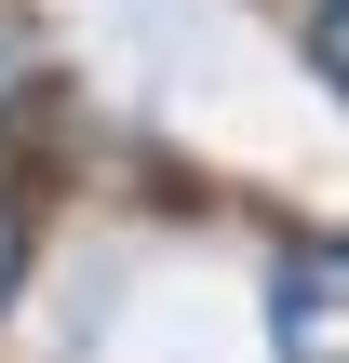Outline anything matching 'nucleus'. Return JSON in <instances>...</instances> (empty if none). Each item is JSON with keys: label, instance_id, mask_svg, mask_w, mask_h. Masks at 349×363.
Listing matches in <instances>:
<instances>
[{"label": "nucleus", "instance_id": "20e7f679", "mask_svg": "<svg viewBox=\"0 0 349 363\" xmlns=\"http://www.w3.org/2000/svg\"><path fill=\"white\" fill-rule=\"evenodd\" d=\"M13 94H27V54H13V40H0V108H13Z\"/></svg>", "mask_w": 349, "mask_h": 363}, {"label": "nucleus", "instance_id": "f257e3e1", "mask_svg": "<svg viewBox=\"0 0 349 363\" xmlns=\"http://www.w3.org/2000/svg\"><path fill=\"white\" fill-rule=\"evenodd\" d=\"M269 350L349 363V242H282L269 256Z\"/></svg>", "mask_w": 349, "mask_h": 363}, {"label": "nucleus", "instance_id": "7ed1b4c3", "mask_svg": "<svg viewBox=\"0 0 349 363\" xmlns=\"http://www.w3.org/2000/svg\"><path fill=\"white\" fill-rule=\"evenodd\" d=\"M13 256H27V216H13V202H0V283H13Z\"/></svg>", "mask_w": 349, "mask_h": 363}, {"label": "nucleus", "instance_id": "f03ea898", "mask_svg": "<svg viewBox=\"0 0 349 363\" xmlns=\"http://www.w3.org/2000/svg\"><path fill=\"white\" fill-rule=\"evenodd\" d=\"M296 40H309V67L349 94V0H296Z\"/></svg>", "mask_w": 349, "mask_h": 363}]
</instances>
